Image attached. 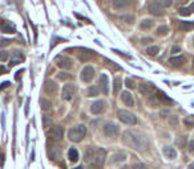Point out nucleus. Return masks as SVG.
I'll use <instances>...</instances> for the list:
<instances>
[{
  "instance_id": "obj_42",
  "label": "nucleus",
  "mask_w": 194,
  "mask_h": 169,
  "mask_svg": "<svg viewBox=\"0 0 194 169\" xmlns=\"http://www.w3.org/2000/svg\"><path fill=\"white\" fill-rule=\"evenodd\" d=\"M177 144H178L180 147L184 148V147H185V144H186V136H181L178 140H177Z\"/></svg>"
},
{
  "instance_id": "obj_12",
  "label": "nucleus",
  "mask_w": 194,
  "mask_h": 169,
  "mask_svg": "<svg viewBox=\"0 0 194 169\" xmlns=\"http://www.w3.org/2000/svg\"><path fill=\"white\" fill-rule=\"evenodd\" d=\"M149 12L154 16H162L165 13V8H162L161 5L158 4V2H153L149 5Z\"/></svg>"
},
{
  "instance_id": "obj_3",
  "label": "nucleus",
  "mask_w": 194,
  "mask_h": 169,
  "mask_svg": "<svg viewBox=\"0 0 194 169\" xmlns=\"http://www.w3.org/2000/svg\"><path fill=\"white\" fill-rule=\"evenodd\" d=\"M117 116H118V119L125 123V124H129V126H134L136 123H137V118L132 114V112L129 111H126V110H120L117 112Z\"/></svg>"
},
{
  "instance_id": "obj_2",
  "label": "nucleus",
  "mask_w": 194,
  "mask_h": 169,
  "mask_svg": "<svg viewBox=\"0 0 194 169\" xmlns=\"http://www.w3.org/2000/svg\"><path fill=\"white\" fill-rule=\"evenodd\" d=\"M85 135H87V127L84 124H77V126L72 127L69 129L68 138H69L71 142L79 143V142H81V140L85 138Z\"/></svg>"
},
{
  "instance_id": "obj_57",
  "label": "nucleus",
  "mask_w": 194,
  "mask_h": 169,
  "mask_svg": "<svg viewBox=\"0 0 194 169\" xmlns=\"http://www.w3.org/2000/svg\"><path fill=\"white\" fill-rule=\"evenodd\" d=\"M193 66H194V58H193Z\"/></svg>"
},
{
  "instance_id": "obj_55",
  "label": "nucleus",
  "mask_w": 194,
  "mask_h": 169,
  "mask_svg": "<svg viewBox=\"0 0 194 169\" xmlns=\"http://www.w3.org/2000/svg\"><path fill=\"white\" fill-rule=\"evenodd\" d=\"M187 169H194V162H193V164H190V165H189V168H187Z\"/></svg>"
},
{
  "instance_id": "obj_13",
  "label": "nucleus",
  "mask_w": 194,
  "mask_h": 169,
  "mask_svg": "<svg viewBox=\"0 0 194 169\" xmlns=\"http://www.w3.org/2000/svg\"><path fill=\"white\" fill-rule=\"evenodd\" d=\"M73 93H75V86L72 83L65 84L63 87V99L64 100H71L72 97H73Z\"/></svg>"
},
{
  "instance_id": "obj_29",
  "label": "nucleus",
  "mask_w": 194,
  "mask_h": 169,
  "mask_svg": "<svg viewBox=\"0 0 194 169\" xmlns=\"http://www.w3.org/2000/svg\"><path fill=\"white\" fill-rule=\"evenodd\" d=\"M68 157H69V160L72 162H76L77 160H79V152H77L76 148H71L68 151Z\"/></svg>"
},
{
  "instance_id": "obj_4",
  "label": "nucleus",
  "mask_w": 194,
  "mask_h": 169,
  "mask_svg": "<svg viewBox=\"0 0 194 169\" xmlns=\"http://www.w3.org/2000/svg\"><path fill=\"white\" fill-rule=\"evenodd\" d=\"M81 81L82 82H85V83H89L92 80H93V77H95V69L91 66V65H87L84 69L81 70Z\"/></svg>"
},
{
  "instance_id": "obj_34",
  "label": "nucleus",
  "mask_w": 194,
  "mask_h": 169,
  "mask_svg": "<svg viewBox=\"0 0 194 169\" xmlns=\"http://www.w3.org/2000/svg\"><path fill=\"white\" fill-rule=\"evenodd\" d=\"M184 123H185V126H186L187 128H191V127H194V115L185 116Z\"/></svg>"
},
{
  "instance_id": "obj_15",
  "label": "nucleus",
  "mask_w": 194,
  "mask_h": 169,
  "mask_svg": "<svg viewBox=\"0 0 194 169\" xmlns=\"http://www.w3.org/2000/svg\"><path fill=\"white\" fill-rule=\"evenodd\" d=\"M157 99L160 100V103H164V104H171L173 103V99L169 98L168 95H166V93H164L162 90H157Z\"/></svg>"
},
{
  "instance_id": "obj_6",
  "label": "nucleus",
  "mask_w": 194,
  "mask_h": 169,
  "mask_svg": "<svg viewBox=\"0 0 194 169\" xmlns=\"http://www.w3.org/2000/svg\"><path fill=\"white\" fill-rule=\"evenodd\" d=\"M98 87L102 91L104 95L109 94V80L107 74H100L98 77Z\"/></svg>"
},
{
  "instance_id": "obj_50",
  "label": "nucleus",
  "mask_w": 194,
  "mask_h": 169,
  "mask_svg": "<svg viewBox=\"0 0 194 169\" xmlns=\"http://www.w3.org/2000/svg\"><path fill=\"white\" fill-rule=\"evenodd\" d=\"M9 84H11L9 82H3V83H2V86H0V91H2V90H3V89H5V87H8V86H9Z\"/></svg>"
},
{
  "instance_id": "obj_8",
  "label": "nucleus",
  "mask_w": 194,
  "mask_h": 169,
  "mask_svg": "<svg viewBox=\"0 0 194 169\" xmlns=\"http://www.w3.org/2000/svg\"><path fill=\"white\" fill-rule=\"evenodd\" d=\"M48 136L52 138V139H55V140L63 139V136H64V129H63V127H60V126L52 127V128L48 131Z\"/></svg>"
},
{
  "instance_id": "obj_44",
  "label": "nucleus",
  "mask_w": 194,
  "mask_h": 169,
  "mask_svg": "<svg viewBox=\"0 0 194 169\" xmlns=\"http://www.w3.org/2000/svg\"><path fill=\"white\" fill-rule=\"evenodd\" d=\"M133 169H148V167L145 164H141V162H137L133 165Z\"/></svg>"
},
{
  "instance_id": "obj_1",
  "label": "nucleus",
  "mask_w": 194,
  "mask_h": 169,
  "mask_svg": "<svg viewBox=\"0 0 194 169\" xmlns=\"http://www.w3.org/2000/svg\"><path fill=\"white\" fill-rule=\"evenodd\" d=\"M123 142L125 145H128V147L136 149V151H145L148 148V139L145 136H142V135H138V133H134L132 131H125L124 135H123Z\"/></svg>"
},
{
  "instance_id": "obj_22",
  "label": "nucleus",
  "mask_w": 194,
  "mask_h": 169,
  "mask_svg": "<svg viewBox=\"0 0 194 169\" xmlns=\"http://www.w3.org/2000/svg\"><path fill=\"white\" fill-rule=\"evenodd\" d=\"M194 12V2L189 5V7H182V8H180V11H178V13L181 15V16H189V15H191Z\"/></svg>"
},
{
  "instance_id": "obj_47",
  "label": "nucleus",
  "mask_w": 194,
  "mask_h": 169,
  "mask_svg": "<svg viewBox=\"0 0 194 169\" xmlns=\"http://www.w3.org/2000/svg\"><path fill=\"white\" fill-rule=\"evenodd\" d=\"M152 41H153V38L145 37V38H142V40H141V44H148V42H152Z\"/></svg>"
},
{
  "instance_id": "obj_39",
  "label": "nucleus",
  "mask_w": 194,
  "mask_h": 169,
  "mask_svg": "<svg viewBox=\"0 0 194 169\" xmlns=\"http://www.w3.org/2000/svg\"><path fill=\"white\" fill-rule=\"evenodd\" d=\"M49 124H51V118L48 115H44L43 116V126L47 128V127H49Z\"/></svg>"
},
{
  "instance_id": "obj_30",
  "label": "nucleus",
  "mask_w": 194,
  "mask_h": 169,
  "mask_svg": "<svg viewBox=\"0 0 194 169\" xmlns=\"http://www.w3.org/2000/svg\"><path fill=\"white\" fill-rule=\"evenodd\" d=\"M2 32L3 33H15L16 29H15V27L12 24H9V22H4V24L2 25Z\"/></svg>"
},
{
  "instance_id": "obj_53",
  "label": "nucleus",
  "mask_w": 194,
  "mask_h": 169,
  "mask_svg": "<svg viewBox=\"0 0 194 169\" xmlns=\"http://www.w3.org/2000/svg\"><path fill=\"white\" fill-rule=\"evenodd\" d=\"M8 44V41L7 40H2V46H5V45Z\"/></svg>"
},
{
  "instance_id": "obj_52",
  "label": "nucleus",
  "mask_w": 194,
  "mask_h": 169,
  "mask_svg": "<svg viewBox=\"0 0 194 169\" xmlns=\"http://www.w3.org/2000/svg\"><path fill=\"white\" fill-rule=\"evenodd\" d=\"M3 160H4V153L0 155V167H3Z\"/></svg>"
},
{
  "instance_id": "obj_5",
  "label": "nucleus",
  "mask_w": 194,
  "mask_h": 169,
  "mask_svg": "<svg viewBox=\"0 0 194 169\" xmlns=\"http://www.w3.org/2000/svg\"><path fill=\"white\" fill-rule=\"evenodd\" d=\"M77 56H79V60L81 62H87V61H89L95 56V52L87 48H79L77 49Z\"/></svg>"
},
{
  "instance_id": "obj_33",
  "label": "nucleus",
  "mask_w": 194,
  "mask_h": 169,
  "mask_svg": "<svg viewBox=\"0 0 194 169\" xmlns=\"http://www.w3.org/2000/svg\"><path fill=\"white\" fill-rule=\"evenodd\" d=\"M168 32H169V28L168 25H161V27H158L157 28V36H166L168 35Z\"/></svg>"
},
{
  "instance_id": "obj_46",
  "label": "nucleus",
  "mask_w": 194,
  "mask_h": 169,
  "mask_svg": "<svg viewBox=\"0 0 194 169\" xmlns=\"http://www.w3.org/2000/svg\"><path fill=\"white\" fill-rule=\"evenodd\" d=\"M187 151H189L190 153L194 152V140H191V142L189 143V145H187Z\"/></svg>"
},
{
  "instance_id": "obj_23",
  "label": "nucleus",
  "mask_w": 194,
  "mask_h": 169,
  "mask_svg": "<svg viewBox=\"0 0 194 169\" xmlns=\"http://www.w3.org/2000/svg\"><path fill=\"white\" fill-rule=\"evenodd\" d=\"M130 3L129 2H125V0H114L113 2V7L116 11H121V9H124L126 8L129 5Z\"/></svg>"
},
{
  "instance_id": "obj_14",
  "label": "nucleus",
  "mask_w": 194,
  "mask_h": 169,
  "mask_svg": "<svg viewBox=\"0 0 194 169\" xmlns=\"http://www.w3.org/2000/svg\"><path fill=\"white\" fill-rule=\"evenodd\" d=\"M138 90H140V93L142 95H150V94H153L154 90H156V86H154L153 83H141Z\"/></svg>"
},
{
  "instance_id": "obj_24",
  "label": "nucleus",
  "mask_w": 194,
  "mask_h": 169,
  "mask_svg": "<svg viewBox=\"0 0 194 169\" xmlns=\"http://www.w3.org/2000/svg\"><path fill=\"white\" fill-rule=\"evenodd\" d=\"M23 60H24L23 54H21L20 52H15V53H13V57H12V60L9 61V64H11V66H15V65L20 64Z\"/></svg>"
},
{
  "instance_id": "obj_17",
  "label": "nucleus",
  "mask_w": 194,
  "mask_h": 169,
  "mask_svg": "<svg viewBox=\"0 0 194 169\" xmlns=\"http://www.w3.org/2000/svg\"><path fill=\"white\" fill-rule=\"evenodd\" d=\"M121 99H123V102L125 103V106L128 107H132L134 106V100H133V97L129 91H123L121 93Z\"/></svg>"
},
{
  "instance_id": "obj_21",
  "label": "nucleus",
  "mask_w": 194,
  "mask_h": 169,
  "mask_svg": "<svg viewBox=\"0 0 194 169\" xmlns=\"http://www.w3.org/2000/svg\"><path fill=\"white\" fill-rule=\"evenodd\" d=\"M125 160H126V155L124 152H117V153H114L112 156L110 162H112V164H116V162H121V161H125Z\"/></svg>"
},
{
  "instance_id": "obj_27",
  "label": "nucleus",
  "mask_w": 194,
  "mask_h": 169,
  "mask_svg": "<svg viewBox=\"0 0 194 169\" xmlns=\"http://www.w3.org/2000/svg\"><path fill=\"white\" fill-rule=\"evenodd\" d=\"M148 106L152 107V109H158L160 107V100L157 99L156 95H150V97L148 98Z\"/></svg>"
},
{
  "instance_id": "obj_43",
  "label": "nucleus",
  "mask_w": 194,
  "mask_h": 169,
  "mask_svg": "<svg viewBox=\"0 0 194 169\" xmlns=\"http://www.w3.org/2000/svg\"><path fill=\"white\" fill-rule=\"evenodd\" d=\"M125 86L128 89H134V82H133L130 78H126L125 80Z\"/></svg>"
},
{
  "instance_id": "obj_49",
  "label": "nucleus",
  "mask_w": 194,
  "mask_h": 169,
  "mask_svg": "<svg viewBox=\"0 0 194 169\" xmlns=\"http://www.w3.org/2000/svg\"><path fill=\"white\" fill-rule=\"evenodd\" d=\"M180 50H181V48L180 46H173V48H171V53H178L180 52Z\"/></svg>"
},
{
  "instance_id": "obj_26",
  "label": "nucleus",
  "mask_w": 194,
  "mask_h": 169,
  "mask_svg": "<svg viewBox=\"0 0 194 169\" xmlns=\"http://www.w3.org/2000/svg\"><path fill=\"white\" fill-rule=\"evenodd\" d=\"M95 149H93L92 147H88L87 149H85V152H84V159L87 160V161H93L95 160Z\"/></svg>"
},
{
  "instance_id": "obj_35",
  "label": "nucleus",
  "mask_w": 194,
  "mask_h": 169,
  "mask_svg": "<svg viewBox=\"0 0 194 169\" xmlns=\"http://www.w3.org/2000/svg\"><path fill=\"white\" fill-rule=\"evenodd\" d=\"M104 61H105V64H107V66L109 67V69H112L113 71H116V70H121V67L116 65V64L113 62V61H110V60H108V58H105Z\"/></svg>"
},
{
  "instance_id": "obj_20",
  "label": "nucleus",
  "mask_w": 194,
  "mask_h": 169,
  "mask_svg": "<svg viewBox=\"0 0 194 169\" xmlns=\"http://www.w3.org/2000/svg\"><path fill=\"white\" fill-rule=\"evenodd\" d=\"M180 29L181 31H185V32H189L194 29V21H180Z\"/></svg>"
},
{
  "instance_id": "obj_45",
  "label": "nucleus",
  "mask_w": 194,
  "mask_h": 169,
  "mask_svg": "<svg viewBox=\"0 0 194 169\" xmlns=\"http://www.w3.org/2000/svg\"><path fill=\"white\" fill-rule=\"evenodd\" d=\"M8 58V53L7 52H0V62H3Z\"/></svg>"
},
{
  "instance_id": "obj_41",
  "label": "nucleus",
  "mask_w": 194,
  "mask_h": 169,
  "mask_svg": "<svg viewBox=\"0 0 194 169\" xmlns=\"http://www.w3.org/2000/svg\"><path fill=\"white\" fill-rule=\"evenodd\" d=\"M158 4L161 5L162 8H165V7H170V5H171V2H170V0H160Z\"/></svg>"
},
{
  "instance_id": "obj_18",
  "label": "nucleus",
  "mask_w": 194,
  "mask_h": 169,
  "mask_svg": "<svg viewBox=\"0 0 194 169\" xmlns=\"http://www.w3.org/2000/svg\"><path fill=\"white\" fill-rule=\"evenodd\" d=\"M168 62L171 66H174V67H180L182 64L185 62V56H177V57H171V58H169Z\"/></svg>"
},
{
  "instance_id": "obj_25",
  "label": "nucleus",
  "mask_w": 194,
  "mask_h": 169,
  "mask_svg": "<svg viewBox=\"0 0 194 169\" xmlns=\"http://www.w3.org/2000/svg\"><path fill=\"white\" fill-rule=\"evenodd\" d=\"M121 86H123V81H121L120 77H116L113 81V94L117 95L121 91Z\"/></svg>"
},
{
  "instance_id": "obj_9",
  "label": "nucleus",
  "mask_w": 194,
  "mask_h": 169,
  "mask_svg": "<svg viewBox=\"0 0 194 169\" xmlns=\"http://www.w3.org/2000/svg\"><path fill=\"white\" fill-rule=\"evenodd\" d=\"M105 157H107V151H105L104 148H100L97 151V153L95 155V165L100 169L102 168L104 165V161H105Z\"/></svg>"
},
{
  "instance_id": "obj_40",
  "label": "nucleus",
  "mask_w": 194,
  "mask_h": 169,
  "mask_svg": "<svg viewBox=\"0 0 194 169\" xmlns=\"http://www.w3.org/2000/svg\"><path fill=\"white\" fill-rule=\"evenodd\" d=\"M169 123L171 126H178V119H177V116H173V115H170V118H169Z\"/></svg>"
},
{
  "instance_id": "obj_51",
  "label": "nucleus",
  "mask_w": 194,
  "mask_h": 169,
  "mask_svg": "<svg viewBox=\"0 0 194 169\" xmlns=\"http://www.w3.org/2000/svg\"><path fill=\"white\" fill-rule=\"evenodd\" d=\"M5 71H7V69H5L4 66H2V65H0V75H2V74H4Z\"/></svg>"
},
{
  "instance_id": "obj_36",
  "label": "nucleus",
  "mask_w": 194,
  "mask_h": 169,
  "mask_svg": "<svg viewBox=\"0 0 194 169\" xmlns=\"http://www.w3.org/2000/svg\"><path fill=\"white\" fill-rule=\"evenodd\" d=\"M121 20L125 21V22H128V24H133V22H134V16H132V15H124V16H121Z\"/></svg>"
},
{
  "instance_id": "obj_28",
  "label": "nucleus",
  "mask_w": 194,
  "mask_h": 169,
  "mask_svg": "<svg viewBox=\"0 0 194 169\" xmlns=\"http://www.w3.org/2000/svg\"><path fill=\"white\" fill-rule=\"evenodd\" d=\"M153 25H154V21L150 20V19H145V20H142L140 22V28H141V29H144V31L150 29V28H153Z\"/></svg>"
},
{
  "instance_id": "obj_19",
  "label": "nucleus",
  "mask_w": 194,
  "mask_h": 169,
  "mask_svg": "<svg viewBox=\"0 0 194 169\" xmlns=\"http://www.w3.org/2000/svg\"><path fill=\"white\" fill-rule=\"evenodd\" d=\"M162 152H164V155L168 157V159H170V160H173V159H176V157H177V152H176V149L173 147H164Z\"/></svg>"
},
{
  "instance_id": "obj_38",
  "label": "nucleus",
  "mask_w": 194,
  "mask_h": 169,
  "mask_svg": "<svg viewBox=\"0 0 194 169\" xmlns=\"http://www.w3.org/2000/svg\"><path fill=\"white\" fill-rule=\"evenodd\" d=\"M71 77H72V75H71V74H68V73H59V74H57V78H59L60 81H65V80H69Z\"/></svg>"
},
{
  "instance_id": "obj_7",
  "label": "nucleus",
  "mask_w": 194,
  "mask_h": 169,
  "mask_svg": "<svg viewBox=\"0 0 194 169\" xmlns=\"http://www.w3.org/2000/svg\"><path fill=\"white\" fill-rule=\"evenodd\" d=\"M104 135L108 138H114L118 135V127L114 123H108L107 126L104 127Z\"/></svg>"
},
{
  "instance_id": "obj_32",
  "label": "nucleus",
  "mask_w": 194,
  "mask_h": 169,
  "mask_svg": "<svg viewBox=\"0 0 194 169\" xmlns=\"http://www.w3.org/2000/svg\"><path fill=\"white\" fill-rule=\"evenodd\" d=\"M158 52H160V48L157 46V45H153V46H149L148 49H146V54L148 56H157L158 54Z\"/></svg>"
},
{
  "instance_id": "obj_48",
  "label": "nucleus",
  "mask_w": 194,
  "mask_h": 169,
  "mask_svg": "<svg viewBox=\"0 0 194 169\" xmlns=\"http://www.w3.org/2000/svg\"><path fill=\"white\" fill-rule=\"evenodd\" d=\"M160 115H161V118H168V115H169V111L168 110H162L161 112H160Z\"/></svg>"
},
{
  "instance_id": "obj_31",
  "label": "nucleus",
  "mask_w": 194,
  "mask_h": 169,
  "mask_svg": "<svg viewBox=\"0 0 194 169\" xmlns=\"http://www.w3.org/2000/svg\"><path fill=\"white\" fill-rule=\"evenodd\" d=\"M88 97H97L98 95V87L97 86H89L87 89Z\"/></svg>"
},
{
  "instance_id": "obj_16",
  "label": "nucleus",
  "mask_w": 194,
  "mask_h": 169,
  "mask_svg": "<svg viewBox=\"0 0 194 169\" xmlns=\"http://www.w3.org/2000/svg\"><path fill=\"white\" fill-rule=\"evenodd\" d=\"M57 89H59L57 83H56V82H53V81H47L45 84H44V90L47 91V94H51V95L56 94Z\"/></svg>"
},
{
  "instance_id": "obj_11",
  "label": "nucleus",
  "mask_w": 194,
  "mask_h": 169,
  "mask_svg": "<svg viewBox=\"0 0 194 169\" xmlns=\"http://www.w3.org/2000/svg\"><path fill=\"white\" fill-rule=\"evenodd\" d=\"M55 62H56V65L59 67H61V69H69V67H72V60L68 57H64V56L56 57Z\"/></svg>"
},
{
  "instance_id": "obj_37",
  "label": "nucleus",
  "mask_w": 194,
  "mask_h": 169,
  "mask_svg": "<svg viewBox=\"0 0 194 169\" xmlns=\"http://www.w3.org/2000/svg\"><path fill=\"white\" fill-rule=\"evenodd\" d=\"M40 104H41V109L43 110H49V109H51V102H49V100H47V99H41L40 100Z\"/></svg>"
},
{
  "instance_id": "obj_56",
  "label": "nucleus",
  "mask_w": 194,
  "mask_h": 169,
  "mask_svg": "<svg viewBox=\"0 0 194 169\" xmlns=\"http://www.w3.org/2000/svg\"><path fill=\"white\" fill-rule=\"evenodd\" d=\"M73 169H84L82 167H76V168H73Z\"/></svg>"
},
{
  "instance_id": "obj_58",
  "label": "nucleus",
  "mask_w": 194,
  "mask_h": 169,
  "mask_svg": "<svg viewBox=\"0 0 194 169\" xmlns=\"http://www.w3.org/2000/svg\"><path fill=\"white\" fill-rule=\"evenodd\" d=\"M193 45H194V38H193Z\"/></svg>"
},
{
  "instance_id": "obj_54",
  "label": "nucleus",
  "mask_w": 194,
  "mask_h": 169,
  "mask_svg": "<svg viewBox=\"0 0 194 169\" xmlns=\"http://www.w3.org/2000/svg\"><path fill=\"white\" fill-rule=\"evenodd\" d=\"M89 169H98V168H97V167H96L95 164H92V165L89 167Z\"/></svg>"
},
{
  "instance_id": "obj_10",
  "label": "nucleus",
  "mask_w": 194,
  "mask_h": 169,
  "mask_svg": "<svg viewBox=\"0 0 194 169\" xmlns=\"http://www.w3.org/2000/svg\"><path fill=\"white\" fill-rule=\"evenodd\" d=\"M105 109H107V103L104 100H97V102H95L91 106V112L95 115H98V114H102Z\"/></svg>"
}]
</instances>
